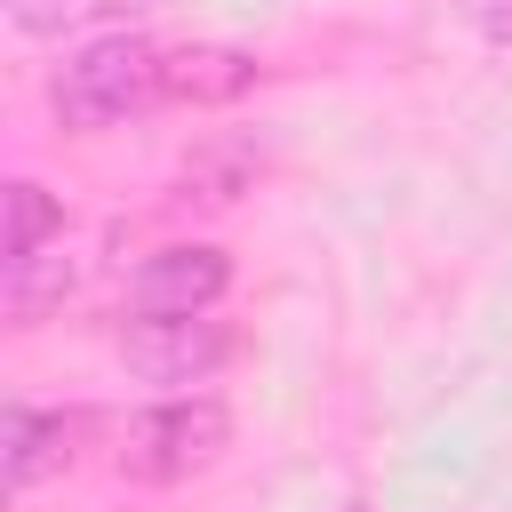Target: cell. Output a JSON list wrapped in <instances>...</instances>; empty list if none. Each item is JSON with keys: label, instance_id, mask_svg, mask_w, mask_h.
<instances>
[{"label": "cell", "instance_id": "4", "mask_svg": "<svg viewBox=\"0 0 512 512\" xmlns=\"http://www.w3.org/2000/svg\"><path fill=\"white\" fill-rule=\"evenodd\" d=\"M232 288V256L208 248V240H176V248H152L128 280V304L144 320H176V312H216Z\"/></svg>", "mask_w": 512, "mask_h": 512}, {"label": "cell", "instance_id": "5", "mask_svg": "<svg viewBox=\"0 0 512 512\" xmlns=\"http://www.w3.org/2000/svg\"><path fill=\"white\" fill-rule=\"evenodd\" d=\"M72 440H80L72 416L8 408V416H0V472H8V488L24 496V488H40V480H56V472L72 464Z\"/></svg>", "mask_w": 512, "mask_h": 512}, {"label": "cell", "instance_id": "6", "mask_svg": "<svg viewBox=\"0 0 512 512\" xmlns=\"http://www.w3.org/2000/svg\"><path fill=\"white\" fill-rule=\"evenodd\" d=\"M256 88L248 48H168V104H232Z\"/></svg>", "mask_w": 512, "mask_h": 512}, {"label": "cell", "instance_id": "8", "mask_svg": "<svg viewBox=\"0 0 512 512\" xmlns=\"http://www.w3.org/2000/svg\"><path fill=\"white\" fill-rule=\"evenodd\" d=\"M248 184H256V152H248V144H208V152H192V160H184V176H176V200L232 208Z\"/></svg>", "mask_w": 512, "mask_h": 512}, {"label": "cell", "instance_id": "7", "mask_svg": "<svg viewBox=\"0 0 512 512\" xmlns=\"http://www.w3.org/2000/svg\"><path fill=\"white\" fill-rule=\"evenodd\" d=\"M64 288H72V264H64V248L16 256V264H8V280H0V296H8V320H16V328H40V320L64 304Z\"/></svg>", "mask_w": 512, "mask_h": 512}, {"label": "cell", "instance_id": "1", "mask_svg": "<svg viewBox=\"0 0 512 512\" xmlns=\"http://www.w3.org/2000/svg\"><path fill=\"white\" fill-rule=\"evenodd\" d=\"M48 104L72 136H96V128H120L152 104H168V56L152 40H96L80 48L56 80H48Z\"/></svg>", "mask_w": 512, "mask_h": 512}, {"label": "cell", "instance_id": "2", "mask_svg": "<svg viewBox=\"0 0 512 512\" xmlns=\"http://www.w3.org/2000/svg\"><path fill=\"white\" fill-rule=\"evenodd\" d=\"M224 440H232V416H224V400H208V392H184V400H160V408H144V416L128 424L120 472H128V480H152V488H168V480H192L200 464H216V456H224Z\"/></svg>", "mask_w": 512, "mask_h": 512}, {"label": "cell", "instance_id": "3", "mask_svg": "<svg viewBox=\"0 0 512 512\" xmlns=\"http://www.w3.org/2000/svg\"><path fill=\"white\" fill-rule=\"evenodd\" d=\"M120 360H128V376L184 392V384H208V376L232 360V328H224L216 312H176V320H144V312H136V320L120 328Z\"/></svg>", "mask_w": 512, "mask_h": 512}, {"label": "cell", "instance_id": "9", "mask_svg": "<svg viewBox=\"0 0 512 512\" xmlns=\"http://www.w3.org/2000/svg\"><path fill=\"white\" fill-rule=\"evenodd\" d=\"M160 0H8V24L48 40V32H88V24H112V16H144Z\"/></svg>", "mask_w": 512, "mask_h": 512}, {"label": "cell", "instance_id": "11", "mask_svg": "<svg viewBox=\"0 0 512 512\" xmlns=\"http://www.w3.org/2000/svg\"><path fill=\"white\" fill-rule=\"evenodd\" d=\"M464 16H472L496 48H512V0H464Z\"/></svg>", "mask_w": 512, "mask_h": 512}, {"label": "cell", "instance_id": "10", "mask_svg": "<svg viewBox=\"0 0 512 512\" xmlns=\"http://www.w3.org/2000/svg\"><path fill=\"white\" fill-rule=\"evenodd\" d=\"M56 232H64V208H56L40 184H8V248H0V264L56 248Z\"/></svg>", "mask_w": 512, "mask_h": 512}]
</instances>
